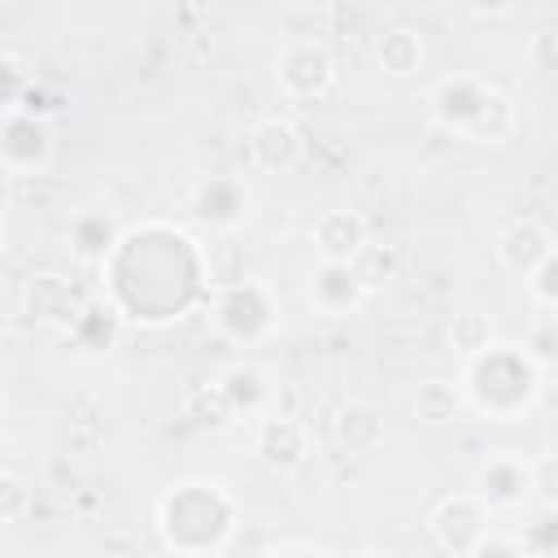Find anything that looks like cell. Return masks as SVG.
<instances>
[{
  "label": "cell",
  "instance_id": "obj_1",
  "mask_svg": "<svg viewBox=\"0 0 558 558\" xmlns=\"http://www.w3.org/2000/svg\"><path fill=\"white\" fill-rule=\"evenodd\" d=\"M105 301L126 327H170L209 296V253L170 222H140L100 262Z\"/></svg>",
  "mask_w": 558,
  "mask_h": 558
},
{
  "label": "cell",
  "instance_id": "obj_2",
  "mask_svg": "<svg viewBox=\"0 0 558 558\" xmlns=\"http://www.w3.org/2000/svg\"><path fill=\"white\" fill-rule=\"evenodd\" d=\"M235 523H240V506L218 480H179L157 501L161 545L174 554H187V558L231 549Z\"/></svg>",
  "mask_w": 558,
  "mask_h": 558
},
{
  "label": "cell",
  "instance_id": "obj_3",
  "mask_svg": "<svg viewBox=\"0 0 558 558\" xmlns=\"http://www.w3.org/2000/svg\"><path fill=\"white\" fill-rule=\"evenodd\" d=\"M541 384H545V366H536L527 349L497 344V340L484 344L480 353L462 357V375H458L466 410L480 418H493V423L523 418L536 405Z\"/></svg>",
  "mask_w": 558,
  "mask_h": 558
},
{
  "label": "cell",
  "instance_id": "obj_4",
  "mask_svg": "<svg viewBox=\"0 0 558 558\" xmlns=\"http://www.w3.org/2000/svg\"><path fill=\"white\" fill-rule=\"evenodd\" d=\"M432 113L449 135H458L466 144H484V148L506 144L514 135V126H519L514 100L501 87H493V83H484L475 74L440 78L432 87Z\"/></svg>",
  "mask_w": 558,
  "mask_h": 558
},
{
  "label": "cell",
  "instance_id": "obj_5",
  "mask_svg": "<svg viewBox=\"0 0 558 558\" xmlns=\"http://www.w3.org/2000/svg\"><path fill=\"white\" fill-rule=\"evenodd\" d=\"M209 301V314H214V327L231 340V344H262L270 340L275 323H279V301L270 292V283L253 279V275H235L227 283L214 288Z\"/></svg>",
  "mask_w": 558,
  "mask_h": 558
},
{
  "label": "cell",
  "instance_id": "obj_6",
  "mask_svg": "<svg viewBox=\"0 0 558 558\" xmlns=\"http://www.w3.org/2000/svg\"><path fill=\"white\" fill-rule=\"evenodd\" d=\"M336 57L327 44H314V39H301V44H288L275 61V87L292 100V105H314V100H327L336 92Z\"/></svg>",
  "mask_w": 558,
  "mask_h": 558
},
{
  "label": "cell",
  "instance_id": "obj_7",
  "mask_svg": "<svg viewBox=\"0 0 558 558\" xmlns=\"http://www.w3.org/2000/svg\"><path fill=\"white\" fill-rule=\"evenodd\" d=\"M52 126L44 113H31V109H13L0 118V166L9 174H22V179H35L52 166Z\"/></svg>",
  "mask_w": 558,
  "mask_h": 558
},
{
  "label": "cell",
  "instance_id": "obj_8",
  "mask_svg": "<svg viewBox=\"0 0 558 558\" xmlns=\"http://www.w3.org/2000/svg\"><path fill=\"white\" fill-rule=\"evenodd\" d=\"M427 532L445 554L475 558V545L484 541V532H493V510L475 493H453V497L436 501V510L427 519Z\"/></svg>",
  "mask_w": 558,
  "mask_h": 558
},
{
  "label": "cell",
  "instance_id": "obj_9",
  "mask_svg": "<svg viewBox=\"0 0 558 558\" xmlns=\"http://www.w3.org/2000/svg\"><path fill=\"white\" fill-rule=\"evenodd\" d=\"M248 166L262 170V174H292L301 161H305V131L292 122V118H262L253 122L248 140Z\"/></svg>",
  "mask_w": 558,
  "mask_h": 558
},
{
  "label": "cell",
  "instance_id": "obj_10",
  "mask_svg": "<svg viewBox=\"0 0 558 558\" xmlns=\"http://www.w3.org/2000/svg\"><path fill=\"white\" fill-rule=\"evenodd\" d=\"M253 453H257V462H262L266 471L292 475V471H301L305 458H310V432H305V423L292 418V414H262V423H257V432H253Z\"/></svg>",
  "mask_w": 558,
  "mask_h": 558
},
{
  "label": "cell",
  "instance_id": "obj_11",
  "mask_svg": "<svg viewBox=\"0 0 558 558\" xmlns=\"http://www.w3.org/2000/svg\"><path fill=\"white\" fill-rule=\"evenodd\" d=\"M248 187L240 174H205L192 192V214L209 231H235L248 222Z\"/></svg>",
  "mask_w": 558,
  "mask_h": 558
},
{
  "label": "cell",
  "instance_id": "obj_12",
  "mask_svg": "<svg viewBox=\"0 0 558 558\" xmlns=\"http://www.w3.org/2000/svg\"><path fill=\"white\" fill-rule=\"evenodd\" d=\"M532 488H536V471L519 453H493L475 475V497L488 510H514L532 497Z\"/></svg>",
  "mask_w": 558,
  "mask_h": 558
},
{
  "label": "cell",
  "instance_id": "obj_13",
  "mask_svg": "<svg viewBox=\"0 0 558 558\" xmlns=\"http://www.w3.org/2000/svg\"><path fill=\"white\" fill-rule=\"evenodd\" d=\"M493 253H497V262H501V270L506 275H514V279H523L532 266H541L545 257H554L558 248H554V235H549V227L541 222V218H510L501 231H497V240H493Z\"/></svg>",
  "mask_w": 558,
  "mask_h": 558
},
{
  "label": "cell",
  "instance_id": "obj_14",
  "mask_svg": "<svg viewBox=\"0 0 558 558\" xmlns=\"http://www.w3.org/2000/svg\"><path fill=\"white\" fill-rule=\"evenodd\" d=\"M118 235H122V222H118V214L109 205H83L65 222V248L74 253L78 266H96L100 270V262L113 253Z\"/></svg>",
  "mask_w": 558,
  "mask_h": 558
},
{
  "label": "cell",
  "instance_id": "obj_15",
  "mask_svg": "<svg viewBox=\"0 0 558 558\" xmlns=\"http://www.w3.org/2000/svg\"><path fill=\"white\" fill-rule=\"evenodd\" d=\"M305 296H310L314 314H323V318H349L371 292L357 283V275H353L349 262H318L310 270Z\"/></svg>",
  "mask_w": 558,
  "mask_h": 558
},
{
  "label": "cell",
  "instance_id": "obj_16",
  "mask_svg": "<svg viewBox=\"0 0 558 558\" xmlns=\"http://www.w3.org/2000/svg\"><path fill=\"white\" fill-rule=\"evenodd\" d=\"M371 240V227L357 209H323L310 227V244L318 262H349Z\"/></svg>",
  "mask_w": 558,
  "mask_h": 558
},
{
  "label": "cell",
  "instance_id": "obj_17",
  "mask_svg": "<svg viewBox=\"0 0 558 558\" xmlns=\"http://www.w3.org/2000/svg\"><path fill=\"white\" fill-rule=\"evenodd\" d=\"M218 392L227 397V405H231V414L240 418V414H266L270 410V401H275V384H270V375L262 371V366H253V362H235V366H227L222 375H218Z\"/></svg>",
  "mask_w": 558,
  "mask_h": 558
},
{
  "label": "cell",
  "instance_id": "obj_18",
  "mask_svg": "<svg viewBox=\"0 0 558 558\" xmlns=\"http://www.w3.org/2000/svg\"><path fill=\"white\" fill-rule=\"evenodd\" d=\"M78 305H83L78 292L61 275H35L26 283V314L35 323H65L70 327V318L78 314Z\"/></svg>",
  "mask_w": 558,
  "mask_h": 558
},
{
  "label": "cell",
  "instance_id": "obj_19",
  "mask_svg": "<svg viewBox=\"0 0 558 558\" xmlns=\"http://www.w3.org/2000/svg\"><path fill=\"white\" fill-rule=\"evenodd\" d=\"M423 35L414 26H388L379 39H375V65L388 74V78H410L423 70Z\"/></svg>",
  "mask_w": 558,
  "mask_h": 558
},
{
  "label": "cell",
  "instance_id": "obj_20",
  "mask_svg": "<svg viewBox=\"0 0 558 558\" xmlns=\"http://www.w3.org/2000/svg\"><path fill=\"white\" fill-rule=\"evenodd\" d=\"M122 327H126V323L118 318V310H113L105 296L83 301V305H78V314L70 318V336H74V344H78V349H92V353L113 349Z\"/></svg>",
  "mask_w": 558,
  "mask_h": 558
},
{
  "label": "cell",
  "instance_id": "obj_21",
  "mask_svg": "<svg viewBox=\"0 0 558 558\" xmlns=\"http://www.w3.org/2000/svg\"><path fill=\"white\" fill-rule=\"evenodd\" d=\"M410 410L418 423L427 427H445V423H458L466 414V401H462V388L449 384V379H423L410 397Z\"/></svg>",
  "mask_w": 558,
  "mask_h": 558
},
{
  "label": "cell",
  "instance_id": "obj_22",
  "mask_svg": "<svg viewBox=\"0 0 558 558\" xmlns=\"http://www.w3.org/2000/svg\"><path fill=\"white\" fill-rule=\"evenodd\" d=\"M336 440L349 453H371L384 440V414L366 401H344L336 414Z\"/></svg>",
  "mask_w": 558,
  "mask_h": 558
},
{
  "label": "cell",
  "instance_id": "obj_23",
  "mask_svg": "<svg viewBox=\"0 0 558 558\" xmlns=\"http://www.w3.org/2000/svg\"><path fill=\"white\" fill-rule=\"evenodd\" d=\"M349 266H353L357 283H362L366 292H379L388 279H397L401 253H397V244H388V240H366V244L349 257Z\"/></svg>",
  "mask_w": 558,
  "mask_h": 558
},
{
  "label": "cell",
  "instance_id": "obj_24",
  "mask_svg": "<svg viewBox=\"0 0 558 558\" xmlns=\"http://www.w3.org/2000/svg\"><path fill=\"white\" fill-rule=\"evenodd\" d=\"M497 336H493V323H488V314H480V310H462V314H453L449 318V344L462 353V357H471V353H480L484 344H493Z\"/></svg>",
  "mask_w": 558,
  "mask_h": 558
},
{
  "label": "cell",
  "instance_id": "obj_25",
  "mask_svg": "<svg viewBox=\"0 0 558 558\" xmlns=\"http://www.w3.org/2000/svg\"><path fill=\"white\" fill-rule=\"evenodd\" d=\"M523 288H527V296H532V305H536L541 314H554V310H558V253L545 257L541 266H532V270L523 275Z\"/></svg>",
  "mask_w": 558,
  "mask_h": 558
},
{
  "label": "cell",
  "instance_id": "obj_26",
  "mask_svg": "<svg viewBox=\"0 0 558 558\" xmlns=\"http://www.w3.org/2000/svg\"><path fill=\"white\" fill-rule=\"evenodd\" d=\"M187 418L196 423V427H209V432H222L235 414H231V405H227V397L218 392V384H209V388H201L192 401H187Z\"/></svg>",
  "mask_w": 558,
  "mask_h": 558
},
{
  "label": "cell",
  "instance_id": "obj_27",
  "mask_svg": "<svg viewBox=\"0 0 558 558\" xmlns=\"http://www.w3.org/2000/svg\"><path fill=\"white\" fill-rule=\"evenodd\" d=\"M26 87H31V74H26V65H22L17 57L0 52V118H4V113H13V109H22V96H26Z\"/></svg>",
  "mask_w": 558,
  "mask_h": 558
},
{
  "label": "cell",
  "instance_id": "obj_28",
  "mask_svg": "<svg viewBox=\"0 0 558 558\" xmlns=\"http://www.w3.org/2000/svg\"><path fill=\"white\" fill-rule=\"evenodd\" d=\"M31 510V484L13 471H0V523H17Z\"/></svg>",
  "mask_w": 558,
  "mask_h": 558
},
{
  "label": "cell",
  "instance_id": "obj_29",
  "mask_svg": "<svg viewBox=\"0 0 558 558\" xmlns=\"http://www.w3.org/2000/svg\"><path fill=\"white\" fill-rule=\"evenodd\" d=\"M527 353H532V362L536 366H545L549 371V362H554V323H545L536 336H532V344H523Z\"/></svg>",
  "mask_w": 558,
  "mask_h": 558
},
{
  "label": "cell",
  "instance_id": "obj_30",
  "mask_svg": "<svg viewBox=\"0 0 558 558\" xmlns=\"http://www.w3.org/2000/svg\"><path fill=\"white\" fill-rule=\"evenodd\" d=\"M466 4H471V13H480V17H506V13H514L519 0H466Z\"/></svg>",
  "mask_w": 558,
  "mask_h": 558
},
{
  "label": "cell",
  "instance_id": "obj_31",
  "mask_svg": "<svg viewBox=\"0 0 558 558\" xmlns=\"http://www.w3.org/2000/svg\"><path fill=\"white\" fill-rule=\"evenodd\" d=\"M549 44H554V35H549V31H536L532 52H536V65H541V70H554V52H549Z\"/></svg>",
  "mask_w": 558,
  "mask_h": 558
},
{
  "label": "cell",
  "instance_id": "obj_32",
  "mask_svg": "<svg viewBox=\"0 0 558 558\" xmlns=\"http://www.w3.org/2000/svg\"><path fill=\"white\" fill-rule=\"evenodd\" d=\"M275 549H279V554H292V549H296V554H314L318 545H314V541H275Z\"/></svg>",
  "mask_w": 558,
  "mask_h": 558
},
{
  "label": "cell",
  "instance_id": "obj_33",
  "mask_svg": "<svg viewBox=\"0 0 558 558\" xmlns=\"http://www.w3.org/2000/svg\"><path fill=\"white\" fill-rule=\"evenodd\" d=\"M0 248H4V218H0Z\"/></svg>",
  "mask_w": 558,
  "mask_h": 558
}]
</instances>
